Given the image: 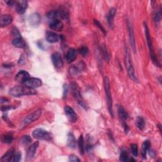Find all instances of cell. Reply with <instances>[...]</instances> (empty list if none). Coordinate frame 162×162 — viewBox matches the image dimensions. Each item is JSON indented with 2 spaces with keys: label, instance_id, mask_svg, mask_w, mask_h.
I'll use <instances>...</instances> for the list:
<instances>
[{
  "label": "cell",
  "instance_id": "1",
  "mask_svg": "<svg viewBox=\"0 0 162 162\" xmlns=\"http://www.w3.org/2000/svg\"><path fill=\"white\" fill-rule=\"evenodd\" d=\"M10 95L14 97H20L24 95H34L36 94V90L28 88V87L24 85V86H15L10 90Z\"/></svg>",
  "mask_w": 162,
  "mask_h": 162
},
{
  "label": "cell",
  "instance_id": "2",
  "mask_svg": "<svg viewBox=\"0 0 162 162\" xmlns=\"http://www.w3.org/2000/svg\"><path fill=\"white\" fill-rule=\"evenodd\" d=\"M125 63L127 72H128L129 77L132 80L136 81V77L135 76L134 68V66H133L132 60L131 58L130 52L129 51V50L127 47H125Z\"/></svg>",
  "mask_w": 162,
  "mask_h": 162
},
{
  "label": "cell",
  "instance_id": "3",
  "mask_svg": "<svg viewBox=\"0 0 162 162\" xmlns=\"http://www.w3.org/2000/svg\"><path fill=\"white\" fill-rule=\"evenodd\" d=\"M144 28H145V33H146V40H147V44L148 45V48L149 50V53H150V56H151V58L152 60V62H153L154 64L155 65H157L158 67H161L160 63L158 60L157 56L154 52V50L153 48V44H152V40L151 39V36H150V34L149 31V28L148 27V25L146 24H144Z\"/></svg>",
  "mask_w": 162,
  "mask_h": 162
},
{
  "label": "cell",
  "instance_id": "4",
  "mask_svg": "<svg viewBox=\"0 0 162 162\" xmlns=\"http://www.w3.org/2000/svg\"><path fill=\"white\" fill-rule=\"evenodd\" d=\"M70 86H71V90H72V94L74 97L75 98V99L77 100V103L83 108L88 110V106L83 99L82 94H81L80 93V88H79L78 85L76 82H72L71 83Z\"/></svg>",
  "mask_w": 162,
  "mask_h": 162
},
{
  "label": "cell",
  "instance_id": "5",
  "mask_svg": "<svg viewBox=\"0 0 162 162\" xmlns=\"http://www.w3.org/2000/svg\"><path fill=\"white\" fill-rule=\"evenodd\" d=\"M104 87H105L108 111H109L110 114L111 115V116L113 117V109H112V95H111V92H110V85L109 79L107 77H105V79H104Z\"/></svg>",
  "mask_w": 162,
  "mask_h": 162
},
{
  "label": "cell",
  "instance_id": "6",
  "mask_svg": "<svg viewBox=\"0 0 162 162\" xmlns=\"http://www.w3.org/2000/svg\"><path fill=\"white\" fill-rule=\"evenodd\" d=\"M33 137L39 140H44V141H50L52 136L50 133L42 129H37L34 130L32 132Z\"/></svg>",
  "mask_w": 162,
  "mask_h": 162
},
{
  "label": "cell",
  "instance_id": "7",
  "mask_svg": "<svg viewBox=\"0 0 162 162\" xmlns=\"http://www.w3.org/2000/svg\"><path fill=\"white\" fill-rule=\"evenodd\" d=\"M41 114H42V110L40 109L37 110L33 112L32 113L28 115V116L24 119V122H23L24 123V125L26 126L28 124L33 122L37 120L39 118Z\"/></svg>",
  "mask_w": 162,
  "mask_h": 162
},
{
  "label": "cell",
  "instance_id": "8",
  "mask_svg": "<svg viewBox=\"0 0 162 162\" xmlns=\"http://www.w3.org/2000/svg\"><path fill=\"white\" fill-rule=\"evenodd\" d=\"M56 19L68 20H69V13L68 10L64 7H60L57 10H56Z\"/></svg>",
  "mask_w": 162,
  "mask_h": 162
},
{
  "label": "cell",
  "instance_id": "9",
  "mask_svg": "<svg viewBox=\"0 0 162 162\" xmlns=\"http://www.w3.org/2000/svg\"><path fill=\"white\" fill-rule=\"evenodd\" d=\"M24 84L28 88H37L42 85V81L40 79L38 78H29L27 79Z\"/></svg>",
  "mask_w": 162,
  "mask_h": 162
},
{
  "label": "cell",
  "instance_id": "10",
  "mask_svg": "<svg viewBox=\"0 0 162 162\" xmlns=\"http://www.w3.org/2000/svg\"><path fill=\"white\" fill-rule=\"evenodd\" d=\"M65 113L68 120L72 123L76 122L77 120V116L76 113H75L74 110L68 106H66L65 108Z\"/></svg>",
  "mask_w": 162,
  "mask_h": 162
},
{
  "label": "cell",
  "instance_id": "11",
  "mask_svg": "<svg viewBox=\"0 0 162 162\" xmlns=\"http://www.w3.org/2000/svg\"><path fill=\"white\" fill-rule=\"evenodd\" d=\"M127 26H128V29H129V39H130L131 47L133 51H134V53H136V41H135V37H134V29H133V27L129 21L127 22Z\"/></svg>",
  "mask_w": 162,
  "mask_h": 162
},
{
  "label": "cell",
  "instance_id": "12",
  "mask_svg": "<svg viewBox=\"0 0 162 162\" xmlns=\"http://www.w3.org/2000/svg\"><path fill=\"white\" fill-rule=\"evenodd\" d=\"M52 62L53 63V65L57 68H60L63 67V62L62 60V58L60 53H54L51 56Z\"/></svg>",
  "mask_w": 162,
  "mask_h": 162
},
{
  "label": "cell",
  "instance_id": "13",
  "mask_svg": "<svg viewBox=\"0 0 162 162\" xmlns=\"http://www.w3.org/2000/svg\"><path fill=\"white\" fill-rule=\"evenodd\" d=\"M39 146V142H35L34 143H33L32 145L28 148L27 152V154H26V160H31L33 157L34 154H35L37 149L38 148Z\"/></svg>",
  "mask_w": 162,
  "mask_h": 162
},
{
  "label": "cell",
  "instance_id": "14",
  "mask_svg": "<svg viewBox=\"0 0 162 162\" xmlns=\"http://www.w3.org/2000/svg\"><path fill=\"white\" fill-rule=\"evenodd\" d=\"M29 78H30L29 74L25 70L20 71L15 76V80L17 81V82L22 83V84H24L26 81Z\"/></svg>",
  "mask_w": 162,
  "mask_h": 162
},
{
  "label": "cell",
  "instance_id": "15",
  "mask_svg": "<svg viewBox=\"0 0 162 162\" xmlns=\"http://www.w3.org/2000/svg\"><path fill=\"white\" fill-rule=\"evenodd\" d=\"M50 27L53 30L56 31H61L63 28V24L60 20L55 19L51 21V22L50 23Z\"/></svg>",
  "mask_w": 162,
  "mask_h": 162
},
{
  "label": "cell",
  "instance_id": "16",
  "mask_svg": "<svg viewBox=\"0 0 162 162\" xmlns=\"http://www.w3.org/2000/svg\"><path fill=\"white\" fill-rule=\"evenodd\" d=\"M16 11L19 14H23L26 11L27 8V2L24 1V0H20V1L16 2Z\"/></svg>",
  "mask_w": 162,
  "mask_h": 162
},
{
  "label": "cell",
  "instance_id": "17",
  "mask_svg": "<svg viewBox=\"0 0 162 162\" xmlns=\"http://www.w3.org/2000/svg\"><path fill=\"white\" fill-rule=\"evenodd\" d=\"M40 15L38 13H34L29 16V23L32 26L36 27L39 25L40 23Z\"/></svg>",
  "mask_w": 162,
  "mask_h": 162
},
{
  "label": "cell",
  "instance_id": "18",
  "mask_svg": "<svg viewBox=\"0 0 162 162\" xmlns=\"http://www.w3.org/2000/svg\"><path fill=\"white\" fill-rule=\"evenodd\" d=\"M12 22V17L10 15H3L0 18V26L1 27H5L10 24Z\"/></svg>",
  "mask_w": 162,
  "mask_h": 162
},
{
  "label": "cell",
  "instance_id": "19",
  "mask_svg": "<svg viewBox=\"0 0 162 162\" xmlns=\"http://www.w3.org/2000/svg\"><path fill=\"white\" fill-rule=\"evenodd\" d=\"M46 40H47L49 43H55L59 40L58 35L53 32H47V34H46Z\"/></svg>",
  "mask_w": 162,
  "mask_h": 162
},
{
  "label": "cell",
  "instance_id": "20",
  "mask_svg": "<svg viewBox=\"0 0 162 162\" xmlns=\"http://www.w3.org/2000/svg\"><path fill=\"white\" fill-rule=\"evenodd\" d=\"M14 153H15V151L13 148L9 149L8 151L3 156L2 158L0 159V161L7 162V161H11L14 157Z\"/></svg>",
  "mask_w": 162,
  "mask_h": 162
},
{
  "label": "cell",
  "instance_id": "21",
  "mask_svg": "<svg viewBox=\"0 0 162 162\" xmlns=\"http://www.w3.org/2000/svg\"><path fill=\"white\" fill-rule=\"evenodd\" d=\"M66 59L68 63H71L76 59V51L74 49L70 48L67 51Z\"/></svg>",
  "mask_w": 162,
  "mask_h": 162
},
{
  "label": "cell",
  "instance_id": "22",
  "mask_svg": "<svg viewBox=\"0 0 162 162\" xmlns=\"http://www.w3.org/2000/svg\"><path fill=\"white\" fill-rule=\"evenodd\" d=\"M118 115L121 119V121H125L129 118V115L127 112L125 110V109L122 106H118Z\"/></svg>",
  "mask_w": 162,
  "mask_h": 162
},
{
  "label": "cell",
  "instance_id": "23",
  "mask_svg": "<svg viewBox=\"0 0 162 162\" xmlns=\"http://www.w3.org/2000/svg\"><path fill=\"white\" fill-rule=\"evenodd\" d=\"M115 14H116V9L115 8H112L110 10L109 13L107 16V19L108 24L110 27H112L113 25V19Z\"/></svg>",
  "mask_w": 162,
  "mask_h": 162
},
{
  "label": "cell",
  "instance_id": "24",
  "mask_svg": "<svg viewBox=\"0 0 162 162\" xmlns=\"http://www.w3.org/2000/svg\"><path fill=\"white\" fill-rule=\"evenodd\" d=\"M12 43H13L14 46H15V47H16V48H24L26 46V43L24 42V40H23V39L22 38V37L15 38L13 40Z\"/></svg>",
  "mask_w": 162,
  "mask_h": 162
},
{
  "label": "cell",
  "instance_id": "25",
  "mask_svg": "<svg viewBox=\"0 0 162 162\" xmlns=\"http://www.w3.org/2000/svg\"><path fill=\"white\" fill-rule=\"evenodd\" d=\"M67 145L68 147L72 149H74L76 146V140L72 133H70L68 136Z\"/></svg>",
  "mask_w": 162,
  "mask_h": 162
},
{
  "label": "cell",
  "instance_id": "26",
  "mask_svg": "<svg viewBox=\"0 0 162 162\" xmlns=\"http://www.w3.org/2000/svg\"><path fill=\"white\" fill-rule=\"evenodd\" d=\"M149 148H150V141L148 140L145 141L143 142L141 148V154L144 158H146L147 152H148Z\"/></svg>",
  "mask_w": 162,
  "mask_h": 162
},
{
  "label": "cell",
  "instance_id": "27",
  "mask_svg": "<svg viewBox=\"0 0 162 162\" xmlns=\"http://www.w3.org/2000/svg\"><path fill=\"white\" fill-rule=\"evenodd\" d=\"M136 125L139 129L142 130L145 127V121H144V118L141 117H138L136 121Z\"/></svg>",
  "mask_w": 162,
  "mask_h": 162
},
{
  "label": "cell",
  "instance_id": "28",
  "mask_svg": "<svg viewBox=\"0 0 162 162\" xmlns=\"http://www.w3.org/2000/svg\"><path fill=\"white\" fill-rule=\"evenodd\" d=\"M78 146H79V152L80 154H84V138L82 135H81L78 140Z\"/></svg>",
  "mask_w": 162,
  "mask_h": 162
},
{
  "label": "cell",
  "instance_id": "29",
  "mask_svg": "<svg viewBox=\"0 0 162 162\" xmlns=\"http://www.w3.org/2000/svg\"><path fill=\"white\" fill-rule=\"evenodd\" d=\"M14 137L11 134H4L2 137V141L3 143L6 144H10L13 141Z\"/></svg>",
  "mask_w": 162,
  "mask_h": 162
},
{
  "label": "cell",
  "instance_id": "30",
  "mask_svg": "<svg viewBox=\"0 0 162 162\" xmlns=\"http://www.w3.org/2000/svg\"><path fill=\"white\" fill-rule=\"evenodd\" d=\"M32 141V140L30 136H23V137L22 138V140L20 141L21 143L22 144H24V145H28V144H29Z\"/></svg>",
  "mask_w": 162,
  "mask_h": 162
},
{
  "label": "cell",
  "instance_id": "31",
  "mask_svg": "<svg viewBox=\"0 0 162 162\" xmlns=\"http://www.w3.org/2000/svg\"><path fill=\"white\" fill-rule=\"evenodd\" d=\"M101 52H102V54H103L104 58L105 59V60L108 62L110 60V56H109V54L107 51V50L105 46H103L101 47Z\"/></svg>",
  "mask_w": 162,
  "mask_h": 162
},
{
  "label": "cell",
  "instance_id": "32",
  "mask_svg": "<svg viewBox=\"0 0 162 162\" xmlns=\"http://www.w3.org/2000/svg\"><path fill=\"white\" fill-rule=\"evenodd\" d=\"M79 53L82 56H86L88 53V48L86 46H82L78 50Z\"/></svg>",
  "mask_w": 162,
  "mask_h": 162
},
{
  "label": "cell",
  "instance_id": "33",
  "mask_svg": "<svg viewBox=\"0 0 162 162\" xmlns=\"http://www.w3.org/2000/svg\"><path fill=\"white\" fill-rule=\"evenodd\" d=\"M21 157L22 154L20 152H16V153H14V157L11 159V161H14V162H18L21 160Z\"/></svg>",
  "mask_w": 162,
  "mask_h": 162
},
{
  "label": "cell",
  "instance_id": "34",
  "mask_svg": "<svg viewBox=\"0 0 162 162\" xmlns=\"http://www.w3.org/2000/svg\"><path fill=\"white\" fill-rule=\"evenodd\" d=\"M129 157H128V154L125 151L122 152L120 154V160L122 161H127L128 160Z\"/></svg>",
  "mask_w": 162,
  "mask_h": 162
},
{
  "label": "cell",
  "instance_id": "35",
  "mask_svg": "<svg viewBox=\"0 0 162 162\" xmlns=\"http://www.w3.org/2000/svg\"><path fill=\"white\" fill-rule=\"evenodd\" d=\"M131 150L133 155H134V157H137L138 155V148L137 144H131Z\"/></svg>",
  "mask_w": 162,
  "mask_h": 162
},
{
  "label": "cell",
  "instance_id": "36",
  "mask_svg": "<svg viewBox=\"0 0 162 162\" xmlns=\"http://www.w3.org/2000/svg\"><path fill=\"white\" fill-rule=\"evenodd\" d=\"M161 10H160L159 11H157L154 15V22L156 23L159 22L161 20Z\"/></svg>",
  "mask_w": 162,
  "mask_h": 162
},
{
  "label": "cell",
  "instance_id": "37",
  "mask_svg": "<svg viewBox=\"0 0 162 162\" xmlns=\"http://www.w3.org/2000/svg\"><path fill=\"white\" fill-rule=\"evenodd\" d=\"M94 24L100 28V29L101 30V31H102L103 32V34H106V31H105V28H104V27H103V26L101 24V23L98 21V20H96L94 19Z\"/></svg>",
  "mask_w": 162,
  "mask_h": 162
},
{
  "label": "cell",
  "instance_id": "38",
  "mask_svg": "<svg viewBox=\"0 0 162 162\" xmlns=\"http://www.w3.org/2000/svg\"><path fill=\"white\" fill-rule=\"evenodd\" d=\"M11 34H12V35L15 37V38L21 37V36H20V34L19 32V31L17 30L16 28H14V29L12 30V31H11Z\"/></svg>",
  "mask_w": 162,
  "mask_h": 162
},
{
  "label": "cell",
  "instance_id": "39",
  "mask_svg": "<svg viewBox=\"0 0 162 162\" xmlns=\"http://www.w3.org/2000/svg\"><path fill=\"white\" fill-rule=\"evenodd\" d=\"M68 160H69V161H80V160L78 158V157H77V156L74 155V154L70 155V157H69Z\"/></svg>",
  "mask_w": 162,
  "mask_h": 162
},
{
  "label": "cell",
  "instance_id": "40",
  "mask_svg": "<svg viewBox=\"0 0 162 162\" xmlns=\"http://www.w3.org/2000/svg\"><path fill=\"white\" fill-rule=\"evenodd\" d=\"M5 3L7 4L8 6H9V7H12V6L16 3V2H15V1H12V0H8V1H5Z\"/></svg>",
  "mask_w": 162,
  "mask_h": 162
},
{
  "label": "cell",
  "instance_id": "41",
  "mask_svg": "<svg viewBox=\"0 0 162 162\" xmlns=\"http://www.w3.org/2000/svg\"><path fill=\"white\" fill-rule=\"evenodd\" d=\"M10 109H11V107L10 106H2V108H1L2 112H7Z\"/></svg>",
  "mask_w": 162,
  "mask_h": 162
},
{
  "label": "cell",
  "instance_id": "42",
  "mask_svg": "<svg viewBox=\"0 0 162 162\" xmlns=\"http://www.w3.org/2000/svg\"><path fill=\"white\" fill-rule=\"evenodd\" d=\"M25 61H26V59L24 58V57L23 55L21 56L19 60V63H20V64H23V63H25Z\"/></svg>",
  "mask_w": 162,
  "mask_h": 162
},
{
  "label": "cell",
  "instance_id": "43",
  "mask_svg": "<svg viewBox=\"0 0 162 162\" xmlns=\"http://www.w3.org/2000/svg\"><path fill=\"white\" fill-rule=\"evenodd\" d=\"M148 152H149V154L150 155H151V156H152V157H155V153H154L153 151H152V150L149 149V150H148Z\"/></svg>",
  "mask_w": 162,
  "mask_h": 162
},
{
  "label": "cell",
  "instance_id": "44",
  "mask_svg": "<svg viewBox=\"0 0 162 162\" xmlns=\"http://www.w3.org/2000/svg\"><path fill=\"white\" fill-rule=\"evenodd\" d=\"M159 127H160H160H161V125H159ZM160 131H161V129H160Z\"/></svg>",
  "mask_w": 162,
  "mask_h": 162
}]
</instances>
